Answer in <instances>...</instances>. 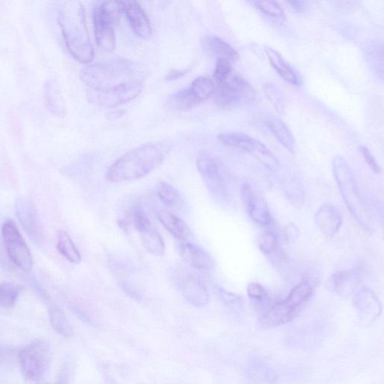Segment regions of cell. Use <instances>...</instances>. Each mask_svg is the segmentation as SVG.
I'll use <instances>...</instances> for the list:
<instances>
[{"instance_id": "29", "label": "cell", "mask_w": 384, "mask_h": 384, "mask_svg": "<svg viewBox=\"0 0 384 384\" xmlns=\"http://www.w3.org/2000/svg\"><path fill=\"white\" fill-rule=\"evenodd\" d=\"M190 89L197 100L202 103L214 93L216 85L209 78L199 77L192 82Z\"/></svg>"}, {"instance_id": "31", "label": "cell", "mask_w": 384, "mask_h": 384, "mask_svg": "<svg viewBox=\"0 0 384 384\" xmlns=\"http://www.w3.org/2000/svg\"><path fill=\"white\" fill-rule=\"evenodd\" d=\"M277 238L274 232L264 231L259 234L257 245L261 252L264 255H270L277 248Z\"/></svg>"}, {"instance_id": "26", "label": "cell", "mask_w": 384, "mask_h": 384, "mask_svg": "<svg viewBox=\"0 0 384 384\" xmlns=\"http://www.w3.org/2000/svg\"><path fill=\"white\" fill-rule=\"evenodd\" d=\"M50 322L53 329L60 336L71 337L73 330L65 314L58 307H52L49 311Z\"/></svg>"}, {"instance_id": "23", "label": "cell", "mask_w": 384, "mask_h": 384, "mask_svg": "<svg viewBox=\"0 0 384 384\" xmlns=\"http://www.w3.org/2000/svg\"><path fill=\"white\" fill-rule=\"evenodd\" d=\"M206 43L210 52L217 58V60H226L231 64L232 62L239 59V54L236 50L217 36L208 37Z\"/></svg>"}, {"instance_id": "39", "label": "cell", "mask_w": 384, "mask_h": 384, "mask_svg": "<svg viewBox=\"0 0 384 384\" xmlns=\"http://www.w3.org/2000/svg\"><path fill=\"white\" fill-rule=\"evenodd\" d=\"M189 70H173L168 74L165 79L168 81L179 79L188 73Z\"/></svg>"}, {"instance_id": "24", "label": "cell", "mask_w": 384, "mask_h": 384, "mask_svg": "<svg viewBox=\"0 0 384 384\" xmlns=\"http://www.w3.org/2000/svg\"><path fill=\"white\" fill-rule=\"evenodd\" d=\"M145 249L155 256H163L165 252V245L161 234L153 226L139 233Z\"/></svg>"}, {"instance_id": "8", "label": "cell", "mask_w": 384, "mask_h": 384, "mask_svg": "<svg viewBox=\"0 0 384 384\" xmlns=\"http://www.w3.org/2000/svg\"><path fill=\"white\" fill-rule=\"evenodd\" d=\"M217 105L223 108H233L255 101L256 93L251 85L233 71L215 89Z\"/></svg>"}, {"instance_id": "28", "label": "cell", "mask_w": 384, "mask_h": 384, "mask_svg": "<svg viewBox=\"0 0 384 384\" xmlns=\"http://www.w3.org/2000/svg\"><path fill=\"white\" fill-rule=\"evenodd\" d=\"M161 202L169 207H175L181 202V194L173 185L165 182H159L156 189Z\"/></svg>"}, {"instance_id": "21", "label": "cell", "mask_w": 384, "mask_h": 384, "mask_svg": "<svg viewBox=\"0 0 384 384\" xmlns=\"http://www.w3.org/2000/svg\"><path fill=\"white\" fill-rule=\"evenodd\" d=\"M265 52L272 68L277 71L284 81L291 85H300V79L297 74L276 50L267 47Z\"/></svg>"}, {"instance_id": "20", "label": "cell", "mask_w": 384, "mask_h": 384, "mask_svg": "<svg viewBox=\"0 0 384 384\" xmlns=\"http://www.w3.org/2000/svg\"><path fill=\"white\" fill-rule=\"evenodd\" d=\"M158 219L161 224L179 240L188 241L192 237V231L187 223L167 210H161L158 213Z\"/></svg>"}, {"instance_id": "36", "label": "cell", "mask_w": 384, "mask_h": 384, "mask_svg": "<svg viewBox=\"0 0 384 384\" xmlns=\"http://www.w3.org/2000/svg\"><path fill=\"white\" fill-rule=\"evenodd\" d=\"M247 294L250 299L261 301L267 296V291L261 284L252 282L247 287Z\"/></svg>"}, {"instance_id": "22", "label": "cell", "mask_w": 384, "mask_h": 384, "mask_svg": "<svg viewBox=\"0 0 384 384\" xmlns=\"http://www.w3.org/2000/svg\"><path fill=\"white\" fill-rule=\"evenodd\" d=\"M267 125L282 146L286 147L289 152L295 153L296 141L286 123L278 118H272L267 122Z\"/></svg>"}, {"instance_id": "7", "label": "cell", "mask_w": 384, "mask_h": 384, "mask_svg": "<svg viewBox=\"0 0 384 384\" xmlns=\"http://www.w3.org/2000/svg\"><path fill=\"white\" fill-rule=\"evenodd\" d=\"M52 361V353L48 344L36 340L20 352L21 373L31 382H40L46 376Z\"/></svg>"}, {"instance_id": "40", "label": "cell", "mask_w": 384, "mask_h": 384, "mask_svg": "<svg viewBox=\"0 0 384 384\" xmlns=\"http://www.w3.org/2000/svg\"><path fill=\"white\" fill-rule=\"evenodd\" d=\"M57 384H66L65 383H57Z\"/></svg>"}, {"instance_id": "19", "label": "cell", "mask_w": 384, "mask_h": 384, "mask_svg": "<svg viewBox=\"0 0 384 384\" xmlns=\"http://www.w3.org/2000/svg\"><path fill=\"white\" fill-rule=\"evenodd\" d=\"M181 291L185 299L194 307L202 308L209 301V294L204 281L198 277L189 275L181 282Z\"/></svg>"}, {"instance_id": "4", "label": "cell", "mask_w": 384, "mask_h": 384, "mask_svg": "<svg viewBox=\"0 0 384 384\" xmlns=\"http://www.w3.org/2000/svg\"><path fill=\"white\" fill-rule=\"evenodd\" d=\"M313 293L311 282L308 279H303L291 290L286 300L268 308L260 322L265 327H277L289 323L310 300Z\"/></svg>"}, {"instance_id": "35", "label": "cell", "mask_w": 384, "mask_h": 384, "mask_svg": "<svg viewBox=\"0 0 384 384\" xmlns=\"http://www.w3.org/2000/svg\"><path fill=\"white\" fill-rule=\"evenodd\" d=\"M265 92L269 101L277 110H282L284 107V98L282 93L272 83L265 85Z\"/></svg>"}, {"instance_id": "25", "label": "cell", "mask_w": 384, "mask_h": 384, "mask_svg": "<svg viewBox=\"0 0 384 384\" xmlns=\"http://www.w3.org/2000/svg\"><path fill=\"white\" fill-rule=\"evenodd\" d=\"M57 250L70 263L74 264L81 263V253L73 243L70 235L65 231L58 232Z\"/></svg>"}, {"instance_id": "9", "label": "cell", "mask_w": 384, "mask_h": 384, "mask_svg": "<svg viewBox=\"0 0 384 384\" xmlns=\"http://www.w3.org/2000/svg\"><path fill=\"white\" fill-rule=\"evenodd\" d=\"M219 140L226 146L250 154L269 170L279 166L277 157L262 142L243 132H229L219 135Z\"/></svg>"}, {"instance_id": "1", "label": "cell", "mask_w": 384, "mask_h": 384, "mask_svg": "<svg viewBox=\"0 0 384 384\" xmlns=\"http://www.w3.org/2000/svg\"><path fill=\"white\" fill-rule=\"evenodd\" d=\"M146 76L140 64L121 58L97 63L81 72L89 101L107 108L118 107L137 98L143 91Z\"/></svg>"}, {"instance_id": "17", "label": "cell", "mask_w": 384, "mask_h": 384, "mask_svg": "<svg viewBox=\"0 0 384 384\" xmlns=\"http://www.w3.org/2000/svg\"><path fill=\"white\" fill-rule=\"evenodd\" d=\"M17 216L25 231L37 243H41L42 232L35 207L26 200L19 199L16 204Z\"/></svg>"}, {"instance_id": "27", "label": "cell", "mask_w": 384, "mask_h": 384, "mask_svg": "<svg viewBox=\"0 0 384 384\" xmlns=\"http://www.w3.org/2000/svg\"><path fill=\"white\" fill-rule=\"evenodd\" d=\"M22 288L14 282L0 283V308L8 309L13 307L21 292Z\"/></svg>"}, {"instance_id": "3", "label": "cell", "mask_w": 384, "mask_h": 384, "mask_svg": "<svg viewBox=\"0 0 384 384\" xmlns=\"http://www.w3.org/2000/svg\"><path fill=\"white\" fill-rule=\"evenodd\" d=\"M58 20L71 55L83 64H91L94 50L83 6L77 1L65 3L59 9Z\"/></svg>"}, {"instance_id": "15", "label": "cell", "mask_w": 384, "mask_h": 384, "mask_svg": "<svg viewBox=\"0 0 384 384\" xmlns=\"http://www.w3.org/2000/svg\"><path fill=\"white\" fill-rule=\"evenodd\" d=\"M121 6L134 33L141 39L151 38L153 30L142 7L135 1H121Z\"/></svg>"}, {"instance_id": "33", "label": "cell", "mask_w": 384, "mask_h": 384, "mask_svg": "<svg viewBox=\"0 0 384 384\" xmlns=\"http://www.w3.org/2000/svg\"><path fill=\"white\" fill-rule=\"evenodd\" d=\"M233 71L231 64L226 60L218 59L214 78L216 83L225 81Z\"/></svg>"}, {"instance_id": "34", "label": "cell", "mask_w": 384, "mask_h": 384, "mask_svg": "<svg viewBox=\"0 0 384 384\" xmlns=\"http://www.w3.org/2000/svg\"><path fill=\"white\" fill-rule=\"evenodd\" d=\"M215 292L219 296V298L226 304L230 306H241L243 302L241 297L237 294L227 291L221 287L216 286Z\"/></svg>"}, {"instance_id": "38", "label": "cell", "mask_w": 384, "mask_h": 384, "mask_svg": "<svg viewBox=\"0 0 384 384\" xmlns=\"http://www.w3.org/2000/svg\"><path fill=\"white\" fill-rule=\"evenodd\" d=\"M283 238L288 243H293L300 236L298 228L293 224H289L284 228Z\"/></svg>"}, {"instance_id": "14", "label": "cell", "mask_w": 384, "mask_h": 384, "mask_svg": "<svg viewBox=\"0 0 384 384\" xmlns=\"http://www.w3.org/2000/svg\"><path fill=\"white\" fill-rule=\"evenodd\" d=\"M361 282L360 269L354 268L332 274L327 282V288L332 293L344 298L352 295Z\"/></svg>"}, {"instance_id": "5", "label": "cell", "mask_w": 384, "mask_h": 384, "mask_svg": "<svg viewBox=\"0 0 384 384\" xmlns=\"http://www.w3.org/2000/svg\"><path fill=\"white\" fill-rule=\"evenodd\" d=\"M332 169L344 202L353 217L363 227L368 226L366 209L357 187L354 173L346 160L336 156L332 161Z\"/></svg>"}, {"instance_id": "2", "label": "cell", "mask_w": 384, "mask_h": 384, "mask_svg": "<svg viewBox=\"0 0 384 384\" xmlns=\"http://www.w3.org/2000/svg\"><path fill=\"white\" fill-rule=\"evenodd\" d=\"M170 149L162 143L142 145L117 159L106 173L111 182H122L142 178L165 160Z\"/></svg>"}, {"instance_id": "32", "label": "cell", "mask_w": 384, "mask_h": 384, "mask_svg": "<svg viewBox=\"0 0 384 384\" xmlns=\"http://www.w3.org/2000/svg\"><path fill=\"white\" fill-rule=\"evenodd\" d=\"M254 4L257 9L269 17L279 20L286 18L284 10L279 4L275 1H256L254 2Z\"/></svg>"}, {"instance_id": "12", "label": "cell", "mask_w": 384, "mask_h": 384, "mask_svg": "<svg viewBox=\"0 0 384 384\" xmlns=\"http://www.w3.org/2000/svg\"><path fill=\"white\" fill-rule=\"evenodd\" d=\"M197 168L210 193L217 197H225L227 192L225 179L216 160L202 155L197 159Z\"/></svg>"}, {"instance_id": "16", "label": "cell", "mask_w": 384, "mask_h": 384, "mask_svg": "<svg viewBox=\"0 0 384 384\" xmlns=\"http://www.w3.org/2000/svg\"><path fill=\"white\" fill-rule=\"evenodd\" d=\"M179 249L184 261L194 269L206 272L215 269L214 258L201 246L185 241L181 243Z\"/></svg>"}, {"instance_id": "30", "label": "cell", "mask_w": 384, "mask_h": 384, "mask_svg": "<svg viewBox=\"0 0 384 384\" xmlns=\"http://www.w3.org/2000/svg\"><path fill=\"white\" fill-rule=\"evenodd\" d=\"M171 105L178 110H189L201 103L193 95L190 88L173 95L170 101Z\"/></svg>"}, {"instance_id": "11", "label": "cell", "mask_w": 384, "mask_h": 384, "mask_svg": "<svg viewBox=\"0 0 384 384\" xmlns=\"http://www.w3.org/2000/svg\"><path fill=\"white\" fill-rule=\"evenodd\" d=\"M241 198L246 212L256 224L262 226L271 224L272 217L267 202L254 190L250 184L242 185Z\"/></svg>"}, {"instance_id": "37", "label": "cell", "mask_w": 384, "mask_h": 384, "mask_svg": "<svg viewBox=\"0 0 384 384\" xmlns=\"http://www.w3.org/2000/svg\"><path fill=\"white\" fill-rule=\"evenodd\" d=\"M360 151L369 168L376 173H380V167L377 163L374 156L371 154L368 149L365 146H360Z\"/></svg>"}, {"instance_id": "10", "label": "cell", "mask_w": 384, "mask_h": 384, "mask_svg": "<svg viewBox=\"0 0 384 384\" xmlns=\"http://www.w3.org/2000/svg\"><path fill=\"white\" fill-rule=\"evenodd\" d=\"M2 237L11 261L22 270L30 272L33 266L32 254L13 219H8L4 223Z\"/></svg>"}, {"instance_id": "18", "label": "cell", "mask_w": 384, "mask_h": 384, "mask_svg": "<svg viewBox=\"0 0 384 384\" xmlns=\"http://www.w3.org/2000/svg\"><path fill=\"white\" fill-rule=\"evenodd\" d=\"M315 221L317 227L327 238L335 236L342 226V217L339 210L330 204L319 207Z\"/></svg>"}, {"instance_id": "13", "label": "cell", "mask_w": 384, "mask_h": 384, "mask_svg": "<svg viewBox=\"0 0 384 384\" xmlns=\"http://www.w3.org/2000/svg\"><path fill=\"white\" fill-rule=\"evenodd\" d=\"M353 306L361 323L370 325L378 319L382 311L380 302L373 291L362 289L353 298Z\"/></svg>"}, {"instance_id": "6", "label": "cell", "mask_w": 384, "mask_h": 384, "mask_svg": "<svg viewBox=\"0 0 384 384\" xmlns=\"http://www.w3.org/2000/svg\"><path fill=\"white\" fill-rule=\"evenodd\" d=\"M122 13L121 1L103 2L94 11L93 23L97 45L112 52L116 47L115 26Z\"/></svg>"}]
</instances>
